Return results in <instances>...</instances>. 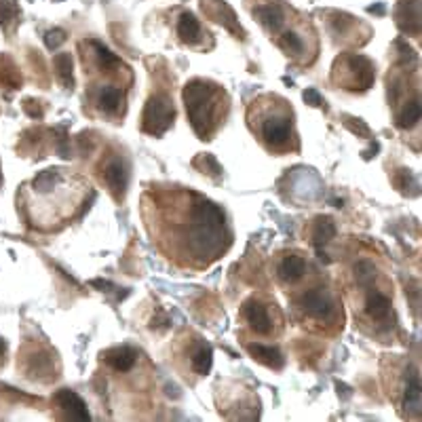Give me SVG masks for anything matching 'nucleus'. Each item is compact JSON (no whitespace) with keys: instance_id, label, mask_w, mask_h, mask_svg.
Listing matches in <instances>:
<instances>
[{"instance_id":"nucleus-1","label":"nucleus","mask_w":422,"mask_h":422,"mask_svg":"<svg viewBox=\"0 0 422 422\" xmlns=\"http://www.w3.org/2000/svg\"><path fill=\"white\" fill-rule=\"evenodd\" d=\"M163 201V199H160ZM165 203V201H163ZM163 207L171 213L173 243L165 252L173 258H182L186 266H207L220 258L230 245V233L226 213L216 203L199 197L197 192H171V203Z\"/></svg>"},{"instance_id":"nucleus-2","label":"nucleus","mask_w":422,"mask_h":422,"mask_svg":"<svg viewBox=\"0 0 422 422\" xmlns=\"http://www.w3.org/2000/svg\"><path fill=\"white\" fill-rule=\"evenodd\" d=\"M247 119L252 131L258 134V140L262 141L266 150L281 154L298 148L295 129H293V110L281 98L277 95L260 98L258 102L252 104Z\"/></svg>"},{"instance_id":"nucleus-3","label":"nucleus","mask_w":422,"mask_h":422,"mask_svg":"<svg viewBox=\"0 0 422 422\" xmlns=\"http://www.w3.org/2000/svg\"><path fill=\"white\" fill-rule=\"evenodd\" d=\"M184 106L194 134L211 140L228 115V95L220 85L194 78L184 87Z\"/></svg>"},{"instance_id":"nucleus-4","label":"nucleus","mask_w":422,"mask_h":422,"mask_svg":"<svg viewBox=\"0 0 422 422\" xmlns=\"http://www.w3.org/2000/svg\"><path fill=\"white\" fill-rule=\"evenodd\" d=\"M376 68L365 55H344L334 64V81L346 91H365L374 85Z\"/></svg>"},{"instance_id":"nucleus-5","label":"nucleus","mask_w":422,"mask_h":422,"mask_svg":"<svg viewBox=\"0 0 422 422\" xmlns=\"http://www.w3.org/2000/svg\"><path fill=\"white\" fill-rule=\"evenodd\" d=\"M173 121H175V106H173L171 95L165 91L154 93L143 108L141 131L152 138H160L173 127Z\"/></svg>"},{"instance_id":"nucleus-6","label":"nucleus","mask_w":422,"mask_h":422,"mask_svg":"<svg viewBox=\"0 0 422 422\" xmlns=\"http://www.w3.org/2000/svg\"><path fill=\"white\" fill-rule=\"evenodd\" d=\"M300 312L315 323H332L338 317V306L329 289L325 287H310L300 293L298 298Z\"/></svg>"},{"instance_id":"nucleus-7","label":"nucleus","mask_w":422,"mask_h":422,"mask_svg":"<svg viewBox=\"0 0 422 422\" xmlns=\"http://www.w3.org/2000/svg\"><path fill=\"white\" fill-rule=\"evenodd\" d=\"M85 45L89 47V53H83V59H89V64L85 61V66L93 68L89 72H100L106 78H121V74H129V68L108 47L98 40H87Z\"/></svg>"},{"instance_id":"nucleus-8","label":"nucleus","mask_w":422,"mask_h":422,"mask_svg":"<svg viewBox=\"0 0 422 422\" xmlns=\"http://www.w3.org/2000/svg\"><path fill=\"white\" fill-rule=\"evenodd\" d=\"M243 321L245 325L258 334V336H271L273 334V325H275V319L271 315V304L260 300V298H252L243 304Z\"/></svg>"},{"instance_id":"nucleus-9","label":"nucleus","mask_w":422,"mask_h":422,"mask_svg":"<svg viewBox=\"0 0 422 422\" xmlns=\"http://www.w3.org/2000/svg\"><path fill=\"white\" fill-rule=\"evenodd\" d=\"M93 106L100 115L119 117L125 110V87L121 85H98L93 91Z\"/></svg>"},{"instance_id":"nucleus-10","label":"nucleus","mask_w":422,"mask_h":422,"mask_svg":"<svg viewBox=\"0 0 422 422\" xmlns=\"http://www.w3.org/2000/svg\"><path fill=\"white\" fill-rule=\"evenodd\" d=\"M277 45L287 57H291L293 61H300V64H310L317 55L315 53L317 49H310L308 38H304V34L295 28L283 30L277 36Z\"/></svg>"},{"instance_id":"nucleus-11","label":"nucleus","mask_w":422,"mask_h":422,"mask_svg":"<svg viewBox=\"0 0 422 422\" xmlns=\"http://www.w3.org/2000/svg\"><path fill=\"white\" fill-rule=\"evenodd\" d=\"M361 287H370L368 298H365V315H368V319L374 321V323H387L389 317H391V306H393L389 291L380 289L376 285V279L372 283L361 285Z\"/></svg>"},{"instance_id":"nucleus-12","label":"nucleus","mask_w":422,"mask_h":422,"mask_svg":"<svg viewBox=\"0 0 422 422\" xmlns=\"http://www.w3.org/2000/svg\"><path fill=\"white\" fill-rule=\"evenodd\" d=\"M102 180H104V184L108 186V190L112 192V197H115L117 201H123V197H125V192H127V184H129V171H127L125 160L119 158V156H112V158L104 165Z\"/></svg>"},{"instance_id":"nucleus-13","label":"nucleus","mask_w":422,"mask_h":422,"mask_svg":"<svg viewBox=\"0 0 422 422\" xmlns=\"http://www.w3.org/2000/svg\"><path fill=\"white\" fill-rule=\"evenodd\" d=\"M53 404L55 410L59 412V418L66 421H89V410L87 404L70 389H61L53 395Z\"/></svg>"},{"instance_id":"nucleus-14","label":"nucleus","mask_w":422,"mask_h":422,"mask_svg":"<svg viewBox=\"0 0 422 422\" xmlns=\"http://www.w3.org/2000/svg\"><path fill=\"white\" fill-rule=\"evenodd\" d=\"M252 15L258 19V23H260L271 36L281 32V28L285 25V19H287V13H285L283 4L281 2H277V0L258 2V4L252 8Z\"/></svg>"},{"instance_id":"nucleus-15","label":"nucleus","mask_w":422,"mask_h":422,"mask_svg":"<svg viewBox=\"0 0 422 422\" xmlns=\"http://www.w3.org/2000/svg\"><path fill=\"white\" fill-rule=\"evenodd\" d=\"M201 6H203L205 15H207L209 19L222 23V25H224L228 32H233V34H241V38H243V28L239 25V19H237L235 11H233L224 0H203Z\"/></svg>"},{"instance_id":"nucleus-16","label":"nucleus","mask_w":422,"mask_h":422,"mask_svg":"<svg viewBox=\"0 0 422 422\" xmlns=\"http://www.w3.org/2000/svg\"><path fill=\"white\" fill-rule=\"evenodd\" d=\"M25 374L38 380L55 378V355L51 351H36L25 357Z\"/></svg>"},{"instance_id":"nucleus-17","label":"nucleus","mask_w":422,"mask_h":422,"mask_svg":"<svg viewBox=\"0 0 422 422\" xmlns=\"http://www.w3.org/2000/svg\"><path fill=\"white\" fill-rule=\"evenodd\" d=\"M104 361L117 372V374H131L140 361V353L131 346H117V348H110L106 351L104 355Z\"/></svg>"},{"instance_id":"nucleus-18","label":"nucleus","mask_w":422,"mask_h":422,"mask_svg":"<svg viewBox=\"0 0 422 422\" xmlns=\"http://www.w3.org/2000/svg\"><path fill=\"white\" fill-rule=\"evenodd\" d=\"M175 32H177V38L188 45V47H199L203 42V28L199 23V19L190 13V11H184L177 19V25H175Z\"/></svg>"},{"instance_id":"nucleus-19","label":"nucleus","mask_w":422,"mask_h":422,"mask_svg":"<svg viewBox=\"0 0 422 422\" xmlns=\"http://www.w3.org/2000/svg\"><path fill=\"white\" fill-rule=\"evenodd\" d=\"M397 23L402 30L410 32V34H418L421 30V4L418 0H404L399 6H397Z\"/></svg>"},{"instance_id":"nucleus-20","label":"nucleus","mask_w":422,"mask_h":422,"mask_svg":"<svg viewBox=\"0 0 422 422\" xmlns=\"http://www.w3.org/2000/svg\"><path fill=\"white\" fill-rule=\"evenodd\" d=\"M247 351H250V355H252L258 363H262V365H266V368H271V370H283V365H285V357L281 355V351H277V348L271 346V344L250 342V344H247Z\"/></svg>"},{"instance_id":"nucleus-21","label":"nucleus","mask_w":422,"mask_h":422,"mask_svg":"<svg viewBox=\"0 0 422 422\" xmlns=\"http://www.w3.org/2000/svg\"><path fill=\"white\" fill-rule=\"evenodd\" d=\"M306 271H308L306 260H304L302 256L291 254V256H285V258H283L281 264H279L277 275H279V279H281L283 283L293 285V283H298L302 277H304V275H306Z\"/></svg>"},{"instance_id":"nucleus-22","label":"nucleus","mask_w":422,"mask_h":422,"mask_svg":"<svg viewBox=\"0 0 422 422\" xmlns=\"http://www.w3.org/2000/svg\"><path fill=\"white\" fill-rule=\"evenodd\" d=\"M421 376H418V372L414 370V372L408 374V378H406V389H404V408H406L408 412H414V418L421 416Z\"/></svg>"},{"instance_id":"nucleus-23","label":"nucleus","mask_w":422,"mask_h":422,"mask_svg":"<svg viewBox=\"0 0 422 422\" xmlns=\"http://www.w3.org/2000/svg\"><path fill=\"white\" fill-rule=\"evenodd\" d=\"M213 363V353L211 346L207 342H199L192 351H190V370L197 376H207Z\"/></svg>"},{"instance_id":"nucleus-24","label":"nucleus","mask_w":422,"mask_h":422,"mask_svg":"<svg viewBox=\"0 0 422 422\" xmlns=\"http://www.w3.org/2000/svg\"><path fill=\"white\" fill-rule=\"evenodd\" d=\"M53 66H55V74H57V81L61 83V87L72 89V87H74L72 55H70V53H57V55L53 57Z\"/></svg>"},{"instance_id":"nucleus-25","label":"nucleus","mask_w":422,"mask_h":422,"mask_svg":"<svg viewBox=\"0 0 422 422\" xmlns=\"http://www.w3.org/2000/svg\"><path fill=\"white\" fill-rule=\"evenodd\" d=\"M19 15H21V8H19L17 0H0V28L6 34H11L15 30Z\"/></svg>"},{"instance_id":"nucleus-26","label":"nucleus","mask_w":422,"mask_h":422,"mask_svg":"<svg viewBox=\"0 0 422 422\" xmlns=\"http://www.w3.org/2000/svg\"><path fill=\"white\" fill-rule=\"evenodd\" d=\"M418 121H421V100L414 98V100L406 102L404 108H402V112L397 115V127L410 129V127H414Z\"/></svg>"},{"instance_id":"nucleus-27","label":"nucleus","mask_w":422,"mask_h":422,"mask_svg":"<svg viewBox=\"0 0 422 422\" xmlns=\"http://www.w3.org/2000/svg\"><path fill=\"white\" fill-rule=\"evenodd\" d=\"M0 85L8 89H19L21 85V74L13 64V59H8L6 55H0Z\"/></svg>"},{"instance_id":"nucleus-28","label":"nucleus","mask_w":422,"mask_h":422,"mask_svg":"<svg viewBox=\"0 0 422 422\" xmlns=\"http://www.w3.org/2000/svg\"><path fill=\"white\" fill-rule=\"evenodd\" d=\"M334 237H336V224L329 218H319L312 228V243L317 247H321V245L329 243Z\"/></svg>"},{"instance_id":"nucleus-29","label":"nucleus","mask_w":422,"mask_h":422,"mask_svg":"<svg viewBox=\"0 0 422 422\" xmlns=\"http://www.w3.org/2000/svg\"><path fill=\"white\" fill-rule=\"evenodd\" d=\"M45 42H47V47L53 51V49H57L61 42H66V32H64V30H51V32H47Z\"/></svg>"},{"instance_id":"nucleus-30","label":"nucleus","mask_w":422,"mask_h":422,"mask_svg":"<svg viewBox=\"0 0 422 422\" xmlns=\"http://www.w3.org/2000/svg\"><path fill=\"white\" fill-rule=\"evenodd\" d=\"M302 98H304V102L310 104V106H323V104H325L317 89H306V91L302 93Z\"/></svg>"},{"instance_id":"nucleus-31","label":"nucleus","mask_w":422,"mask_h":422,"mask_svg":"<svg viewBox=\"0 0 422 422\" xmlns=\"http://www.w3.org/2000/svg\"><path fill=\"white\" fill-rule=\"evenodd\" d=\"M4 353H6V344H4V340L0 338V359L4 357Z\"/></svg>"},{"instance_id":"nucleus-32","label":"nucleus","mask_w":422,"mask_h":422,"mask_svg":"<svg viewBox=\"0 0 422 422\" xmlns=\"http://www.w3.org/2000/svg\"><path fill=\"white\" fill-rule=\"evenodd\" d=\"M0 186H2V169H0Z\"/></svg>"}]
</instances>
